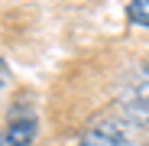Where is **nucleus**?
Instances as JSON below:
<instances>
[{
    "instance_id": "f257e3e1",
    "label": "nucleus",
    "mask_w": 149,
    "mask_h": 146,
    "mask_svg": "<svg viewBox=\"0 0 149 146\" xmlns=\"http://www.w3.org/2000/svg\"><path fill=\"white\" fill-rule=\"evenodd\" d=\"M78 146H136V133L127 120H97L81 133Z\"/></svg>"
},
{
    "instance_id": "f03ea898",
    "label": "nucleus",
    "mask_w": 149,
    "mask_h": 146,
    "mask_svg": "<svg viewBox=\"0 0 149 146\" xmlns=\"http://www.w3.org/2000/svg\"><path fill=\"white\" fill-rule=\"evenodd\" d=\"M36 133H39V120L33 114L13 117L10 124L0 130V146H33L36 143Z\"/></svg>"
},
{
    "instance_id": "7ed1b4c3",
    "label": "nucleus",
    "mask_w": 149,
    "mask_h": 146,
    "mask_svg": "<svg viewBox=\"0 0 149 146\" xmlns=\"http://www.w3.org/2000/svg\"><path fill=\"white\" fill-rule=\"evenodd\" d=\"M123 110L136 124H149V81L136 85L127 97H123Z\"/></svg>"
},
{
    "instance_id": "20e7f679",
    "label": "nucleus",
    "mask_w": 149,
    "mask_h": 146,
    "mask_svg": "<svg viewBox=\"0 0 149 146\" xmlns=\"http://www.w3.org/2000/svg\"><path fill=\"white\" fill-rule=\"evenodd\" d=\"M130 23H136V26H149V0H130Z\"/></svg>"
},
{
    "instance_id": "39448f33",
    "label": "nucleus",
    "mask_w": 149,
    "mask_h": 146,
    "mask_svg": "<svg viewBox=\"0 0 149 146\" xmlns=\"http://www.w3.org/2000/svg\"><path fill=\"white\" fill-rule=\"evenodd\" d=\"M3 81H7V62L0 59V88H3Z\"/></svg>"
}]
</instances>
